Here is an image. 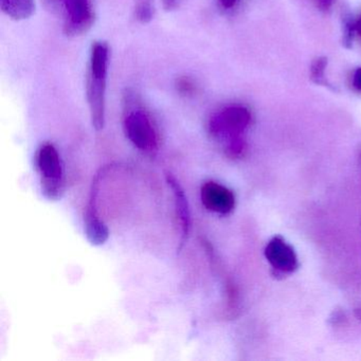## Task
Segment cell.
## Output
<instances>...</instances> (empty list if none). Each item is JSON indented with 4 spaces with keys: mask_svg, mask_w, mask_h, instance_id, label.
<instances>
[{
    "mask_svg": "<svg viewBox=\"0 0 361 361\" xmlns=\"http://www.w3.org/2000/svg\"><path fill=\"white\" fill-rule=\"evenodd\" d=\"M109 56V46L106 44L100 42L92 45L87 79V101L92 126L97 130H103L105 126Z\"/></svg>",
    "mask_w": 361,
    "mask_h": 361,
    "instance_id": "6da1fadb",
    "label": "cell"
},
{
    "mask_svg": "<svg viewBox=\"0 0 361 361\" xmlns=\"http://www.w3.org/2000/svg\"><path fill=\"white\" fill-rule=\"evenodd\" d=\"M43 195L48 200H59L65 189L64 170L58 149L51 143L41 145L35 157Z\"/></svg>",
    "mask_w": 361,
    "mask_h": 361,
    "instance_id": "7a4b0ae2",
    "label": "cell"
},
{
    "mask_svg": "<svg viewBox=\"0 0 361 361\" xmlns=\"http://www.w3.org/2000/svg\"><path fill=\"white\" fill-rule=\"evenodd\" d=\"M126 111L123 128L128 140L140 151L153 153L158 149V134L149 114L135 104L126 97Z\"/></svg>",
    "mask_w": 361,
    "mask_h": 361,
    "instance_id": "3957f363",
    "label": "cell"
},
{
    "mask_svg": "<svg viewBox=\"0 0 361 361\" xmlns=\"http://www.w3.org/2000/svg\"><path fill=\"white\" fill-rule=\"evenodd\" d=\"M251 121V114L246 107L234 105L226 107L211 117L209 132L215 138L230 141L242 138Z\"/></svg>",
    "mask_w": 361,
    "mask_h": 361,
    "instance_id": "277c9868",
    "label": "cell"
},
{
    "mask_svg": "<svg viewBox=\"0 0 361 361\" xmlns=\"http://www.w3.org/2000/svg\"><path fill=\"white\" fill-rule=\"evenodd\" d=\"M200 198L207 210L219 214H229L235 207L232 191L214 181H207L202 185Z\"/></svg>",
    "mask_w": 361,
    "mask_h": 361,
    "instance_id": "5b68a950",
    "label": "cell"
},
{
    "mask_svg": "<svg viewBox=\"0 0 361 361\" xmlns=\"http://www.w3.org/2000/svg\"><path fill=\"white\" fill-rule=\"evenodd\" d=\"M66 11L67 35H75L83 33L94 22L90 0H63Z\"/></svg>",
    "mask_w": 361,
    "mask_h": 361,
    "instance_id": "8992f818",
    "label": "cell"
},
{
    "mask_svg": "<svg viewBox=\"0 0 361 361\" xmlns=\"http://www.w3.org/2000/svg\"><path fill=\"white\" fill-rule=\"evenodd\" d=\"M265 257L274 269L284 274L295 271L298 267L295 250L280 236H276L268 243L265 248Z\"/></svg>",
    "mask_w": 361,
    "mask_h": 361,
    "instance_id": "52a82bcc",
    "label": "cell"
},
{
    "mask_svg": "<svg viewBox=\"0 0 361 361\" xmlns=\"http://www.w3.org/2000/svg\"><path fill=\"white\" fill-rule=\"evenodd\" d=\"M166 180L169 187L172 189L173 195H174L175 210H176L177 219H178L179 225L181 227L180 246L178 248V250L180 251L189 236L190 229H191V213H190L189 202H188V198L183 187L178 180L173 176L172 173L166 172Z\"/></svg>",
    "mask_w": 361,
    "mask_h": 361,
    "instance_id": "ba28073f",
    "label": "cell"
},
{
    "mask_svg": "<svg viewBox=\"0 0 361 361\" xmlns=\"http://www.w3.org/2000/svg\"><path fill=\"white\" fill-rule=\"evenodd\" d=\"M1 10L12 20H28L35 12V0H0Z\"/></svg>",
    "mask_w": 361,
    "mask_h": 361,
    "instance_id": "9c48e42d",
    "label": "cell"
},
{
    "mask_svg": "<svg viewBox=\"0 0 361 361\" xmlns=\"http://www.w3.org/2000/svg\"><path fill=\"white\" fill-rule=\"evenodd\" d=\"M327 59L324 56L317 58L312 62V67H310V79L317 85L324 86V87L333 90L331 84L327 81V78L325 77V71H326Z\"/></svg>",
    "mask_w": 361,
    "mask_h": 361,
    "instance_id": "30bf717a",
    "label": "cell"
},
{
    "mask_svg": "<svg viewBox=\"0 0 361 361\" xmlns=\"http://www.w3.org/2000/svg\"><path fill=\"white\" fill-rule=\"evenodd\" d=\"M153 6L152 0H138L137 4L136 16L142 23H147L153 18Z\"/></svg>",
    "mask_w": 361,
    "mask_h": 361,
    "instance_id": "8fae6325",
    "label": "cell"
},
{
    "mask_svg": "<svg viewBox=\"0 0 361 361\" xmlns=\"http://www.w3.org/2000/svg\"><path fill=\"white\" fill-rule=\"evenodd\" d=\"M343 45L346 48H350L353 43V37H354V32L356 31V27H355V23L353 22L352 18L348 14L343 16Z\"/></svg>",
    "mask_w": 361,
    "mask_h": 361,
    "instance_id": "7c38bea8",
    "label": "cell"
},
{
    "mask_svg": "<svg viewBox=\"0 0 361 361\" xmlns=\"http://www.w3.org/2000/svg\"><path fill=\"white\" fill-rule=\"evenodd\" d=\"M176 88L183 96H193L196 92V85L190 78H179L176 82Z\"/></svg>",
    "mask_w": 361,
    "mask_h": 361,
    "instance_id": "4fadbf2b",
    "label": "cell"
},
{
    "mask_svg": "<svg viewBox=\"0 0 361 361\" xmlns=\"http://www.w3.org/2000/svg\"><path fill=\"white\" fill-rule=\"evenodd\" d=\"M185 0H161L162 6L166 11H174L178 9Z\"/></svg>",
    "mask_w": 361,
    "mask_h": 361,
    "instance_id": "5bb4252c",
    "label": "cell"
},
{
    "mask_svg": "<svg viewBox=\"0 0 361 361\" xmlns=\"http://www.w3.org/2000/svg\"><path fill=\"white\" fill-rule=\"evenodd\" d=\"M353 86L355 90L361 92V67L355 71L354 77H353Z\"/></svg>",
    "mask_w": 361,
    "mask_h": 361,
    "instance_id": "9a60e30c",
    "label": "cell"
},
{
    "mask_svg": "<svg viewBox=\"0 0 361 361\" xmlns=\"http://www.w3.org/2000/svg\"><path fill=\"white\" fill-rule=\"evenodd\" d=\"M317 1H318L319 7L323 10H329L334 3V0H317Z\"/></svg>",
    "mask_w": 361,
    "mask_h": 361,
    "instance_id": "2e32d148",
    "label": "cell"
},
{
    "mask_svg": "<svg viewBox=\"0 0 361 361\" xmlns=\"http://www.w3.org/2000/svg\"><path fill=\"white\" fill-rule=\"evenodd\" d=\"M221 1V6H223L225 9H231L235 6V4L238 3V0H219Z\"/></svg>",
    "mask_w": 361,
    "mask_h": 361,
    "instance_id": "e0dca14e",
    "label": "cell"
},
{
    "mask_svg": "<svg viewBox=\"0 0 361 361\" xmlns=\"http://www.w3.org/2000/svg\"><path fill=\"white\" fill-rule=\"evenodd\" d=\"M355 27H356V32L358 33L361 37V16L359 18V20L355 23Z\"/></svg>",
    "mask_w": 361,
    "mask_h": 361,
    "instance_id": "ac0fdd59",
    "label": "cell"
}]
</instances>
